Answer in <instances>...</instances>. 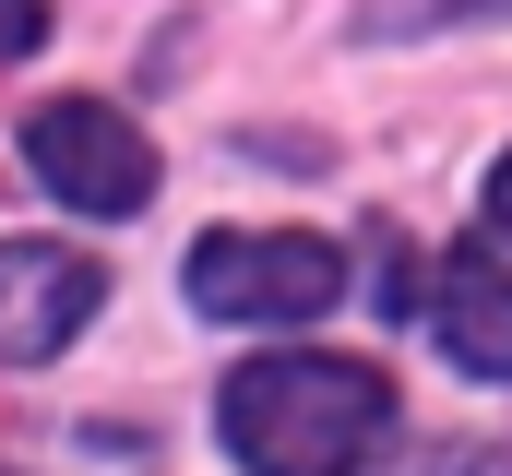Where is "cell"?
<instances>
[{"mask_svg": "<svg viewBox=\"0 0 512 476\" xmlns=\"http://www.w3.org/2000/svg\"><path fill=\"white\" fill-rule=\"evenodd\" d=\"M191 298L215 322H310L346 298V250L298 227H215L191 250Z\"/></svg>", "mask_w": 512, "mask_h": 476, "instance_id": "obj_2", "label": "cell"}, {"mask_svg": "<svg viewBox=\"0 0 512 476\" xmlns=\"http://www.w3.org/2000/svg\"><path fill=\"white\" fill-rule=\"evenodd\" d=\"M36 36H48V0H0V60H24Z\"/></svg>", "mask_w": 512, "mask_h": 476, "instance_id": "obj_7", "label": "cell"}, {"mask_svg": "<svg viewBox=\"0 0 512 476\" xmlns=\"http://www.w3.org/2000/svg\"><path fill=\"white\" fill-rule=\"evenodd\" d=\"M215 417L251 476H358L393 441V381L370 357H251Z\"/></svg>", "mask_w": 512, "mask_h": 476, "instance_id": "obj_1", "label": "cell"}, {"mask_svg": "<svg viewBox=\"0 0 512 476\" xmlns=\"http://www.w3.org/2000/svg\"><path fill=\"white\" fill-rule=\"evenodd\" d=\"M489 227L512 238V155H501V167H489Z\"/></svg>", "mask_w": 512, "mask_h": 476, "instance_id": "obj_8", "label": "cell"}, {"mask_svg": "<svg viewBox=\"0 0 512 476\" xmlns=\"http://www.w3.org/2000/svg\"><path fill=\"white\" fill-rule=\"evenodd\" d=\"M24 155H36V179H48L72 215H131V203L155 191V143H143L120 108H96V96H48V108L24 119Z\"/></svg>", "mask_w": 512, "mask_h": 476, "instance_id": "obj_3", "label": "cell"}, {"mask_svg": "<svg viewBox=\"0 0 512 476\" xmlns=\"http://www.w3.org/2000/svg\"><path fill=\"white\" fill-rule=\"evenodd\" d=\"M417 298H429V334L465 357L477 381H512V274L489 250H453V262H429L417 274ZM417 322V310H405Z\"/></svg>", "mask_w": 512, "mask_h": 476, "instance_id": "obj_5", "label": "cell"}, {"mask_svg": "<svg viewBox=\"0 0 512 476\" xmlns=\"http://www.w3.org/2000/svg\"><path fill=\"white\" fill-rule=\"evenodd\" d=\"M108 274L60 238H0V357H60L84 322H96Z\"/></svg>", "mask_w": 512, "mask_h": 476, "instance_id": "obj_4", "label": "cell"}, {"mask_svg": "<svg viewBox=\"0 0 512 476\" xmlns=\"http://www.w3.org/2000/svg\"><path fill=\"white\" fill-rule=\"evenodd\" d=\"M512 0H358V36H441V24H501Z\"/></svg>", "mask_w": 512, "mask_h": 476, "instance_id": "obj_6", "label": "cell"}]
</instances>
